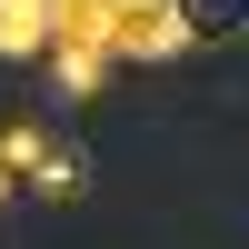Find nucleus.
Segmentation results:
<instances>
[{
	"label": "nucleus",
	"mask_w": 249,
	"mask_h": 249,
	"mask_svg": "<svg viewBox=\"0 0 249 249\" xmlns=\"http://www.w3.org/2000/svg\"><path fill=\"white\" fill-rule=\"evenodd\" d=\"M170 50H190L179 0H110V60H170Z\"/></svg>",
	"instance_id": "1"
},
{
	"label": "nucleus",
	"mask_w": 249,
	"mask_h": 249,
	"mask_svg": "<svg viewBox=\"0 0 249 249\" xmlns=\"http://www.w3.org/2000/svg\"><path fill=\"white\" fill-rule=\"evenodd\" d=\"M50 50H100L110 60V0H50Z\"/></svg>",
	"instance_id": "2"
},
{
	"label": "nucleus",
	"mask_w": 249,
	"mask_h": 249,
	"mask_svg": "<svg viewBox=\"0 0 249 249\" xmlns=\"http://www.w3.org/2000/svg\"><path fill=\"white\" fill-rule=\"evenodd\" d=\"M50 50V0H0V60Z\"/></svg>",
	"instance_id": "3"
},
{
	"label": "nucleus",
	"mask_w": 249,
	"mask_h": 249,
	"mask_svg": "<svg viewBox=\"0 0 249 249\" xmlns=\"http://www.w3.org/2000/svg\"><path fill=\"white\" fill-rule=\"evenodd\" d=\"M50 150H60V140L40 130V120H10V130H0V170H10V179H30V170H40Z\"/></svg>",
	"instance_id": "4"
},
{
	"label": "nucleus",
	"mask_w": 249,
	"mask_h": 249,
	"mask_svg": "<svg viewBox=\"0 0 249 249\" xmlns=\"http://www.w3.org/2000/svg\"><path fill=\"white\" fill-rule=\"evenodd\" d=\"M50 70H60V100H100L110 60H100V50H50Z\"/></svg>",
	"instance_id": "5"
},
{
	"label": "nucleus",
	"mask_w": 249,
	"mask_h": 249,
	"mask_svg": "<svg viewBox=\"0 0 249 249\" xmlns=\"http://www.w3.org/2000/svg\"><path fill=\"white\" fill-rule=\"evenodd\" d=\"M30 190H50V199H80V190H90V160H80V150H50V160L30 170Z\"/></svg>",
	"instance_id": "6"
},
{
	"label": "nucleus",
	"mask_w": 249,
	"mask_h": 249,
	"mask_svg": "<svg viewBox=\"0 0 249 249\" xmlns=\"http://www.w3.org/2000/svg\"><path fill=\"white\" fill-rule=\"evenodd\" d=\"M179 20H190V40L199 30H249V0H179Z\"/></svg>",
	"instance_id": "7"
},
{
	"label": "nucleus",
	"mask_w": 249,
	"mask_h": 249,
	"mask_svg": "<svg viewBox=\"0 0 249 249\" xmlns=\"http://www.w3.org/2000/svg\"><path fill=\"white\" fill-rule=\"evenodd\" d=\"M0 199H10V170H0Z\"/></svg>",
	"instance_id": "8"
}]
</instances>
